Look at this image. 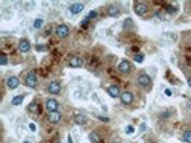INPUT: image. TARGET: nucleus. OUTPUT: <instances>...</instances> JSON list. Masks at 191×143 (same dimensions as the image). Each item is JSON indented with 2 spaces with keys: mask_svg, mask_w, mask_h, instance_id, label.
<instances>
[{
  "mask_svg": "<svg viewBox=\"0 0 191 143\" xmlns=\"http://www.w3.org/2000/svg\"><path fill=\"white\" fill-rule=\"evenodd\" d=\"M138 82H139V85L144 87V88H150V87H151V78H150L147 73H141L139 78H138Z\"/></svg>",
  "mask_w": 191,
  "mask_h": 143,
  "instance_id": "f257e3e1",
  "label": "nucleus"
},
{
  "mask_svg": "<svg viewBox=\"0 0 191 143\" xmlns=\"http://www.w3.org/2000/svg\"><path fill=\"white\" fill-rule=\"evenodd\" d=\"M25 84H26L28 87H31V88H35V87H37V75H35L34 72L28 73L26 78H25Z\"/></svg>",
  "mask_w": 191,
  "mask_h": 143,
  "instance_id": "f03ea898",
  "label": "nucleus"
},
{
  "mask_svg": "<svg viewBox=\"0 0 191 143\" xmlns=\"http://www.w3.org/2000/svg\"><path fill=\"white\" fill-rule=\"evenodd\" d=\"M133 9H135V14H138V15H145V12H147V5L145 3H142V2H138V3H135V6H133Z\"/></svg>",
  "mask_w": 191,
  "mask_h": 143,
  "instance_id": "7ed1b4c3",
  "label": "nucleus"
},
{
  "mask_svg": "<svg viewBox=\"0 0 191 143\" xmlns=\"http://www.w3.org/2000/svg\"><path fill=\"white\" fill-rule=\"evenodd\" d=\"M55 32H57V35H58L60 38H66V37L69 35V28H67L66 25H58L57 29H55Z\"/></svg>",
  "mask_w": 191,
  "mask_h": 143,
  "instance_id": "20e7f679",
  "label": "nucleus"
},
{
  "mask_svg": "<svg viewBox=\"0 0 191 143\" xmlns=\"http://www.w3.org/2000/svg\"><path fill=\"white\" fill-rule=\"evenodd\" d=\"M44 108L48 110V113H54V111H57V110H58V102H57L55 99H48V100H46Z\"/></svg>",
  "mask_w": 191,
  "mask_h": 143,
  "instance_id": "39448f33",
  "label": "nucleus"
},
{
  "mask_svg": "<svg viewBox=\"0 0 191 143\" xmlns=\"http://www.w3.org/2000/svg\"><path fill=\"white\" fill-rule=\"evenodd\" d=\"M60 90H61V85H60V82H57V81H54V82H51V84L48 85V91H49L51 94H58Z\"/></svg>",
  "mask_w": 191,
  "mask_h": 143,
  "instance_id": "423d86ee",
  "label": "nucleus"
},
{
  "mask_svg": "<svg viewBox=\"0 0 191 143\" xmlns=\"http://www.w3.org/2000/svg\"><path fill=\"white\" fill-rule=\"evenodd\" d=\"M121 102L124 104V105H130L132 102H133V94L130 93V91H124V93H121Z\"/></svg>",
  "mask_w": 191,
  "mask_h": 143,
  "instance_id": "0eeeda50",
  "label": "nucleus"
},
{
  "mask_svg": "<svg viewBox=\"0 0 191 143\" xmlns=\"http://www.w3.org/2000/svg\"><path fill=\"white\" fill-rule=\"evenodd\" d=\"M83 9H84V5H83V3H73V5H70V6H69V12H70L72 15L80 14Z\"/></svg>",
  "mask_w": 191,
  "mask_h": 143,
  "instance_id": "6e6552de",
  "label": "nucleus"
},
{
  "mask_svg": "<svg viewBox=\"0 0 191 143\" xmlns=\"http://www.w3.org/2000/svg\"><path fill=\"white\" fill-rule=\"evenodd\" d=\"M29 49H31V43L28 41V40H20L19 41V50L20 52H23V53H26V52H29Z\"/></svg>",
  "mask_w": 191,
  "mask_h": 143,
  "instance_id": "1a4fd4ad",
  "label": "nucleus"
},
{
  "mask_svg": "<svg viewBox=\"0 0 191 143\" xmlns=\"http://www.w3.org/2000/svg\"><path fill=\"white\" fill-rule=\"evenodd\" d=\"M118 70L121 72V73H129L130 70H132V66H130V63L129 61H121L119 63V66H118Z\"/></svg>",
  "mask_w": 191,
  "mask_h": 143,
  "instance_id": "9d476101",
  "label": "nucleus"
},
{
  "mask_svg": "<svg viewBox=\"0 0 191 143\" xmlns=\"http://www.w3.org/2000/svg\"><path fill=\"white\" fill-rule=\"evenodd\" d=\"M19 84H20V81H19V78H16V76H9V78L6 79V85H8L11 90L17 88V87H19Z\"/></svg>",
  "mask_w": 191,
  "mask_h": 143,
  "instance_id": "9b49d317",
  "label": "nucleus"
},
{
  "mask_svg": "<svg viewBox=\"0 0 191 143\" xmlns=\"http://www.w3.org/2000/svg\"><path fill=\"white\" fill-rule=\"evenodd\" d=\"M107 93L110 94V97H119L121 96V91H119V88L116 85H110L107 88Z\"/></svg>",
  "mask_w": 191,
  "mask_h": 143,
  "instance_id": "f8f14e48",
  "label": "nucleus"
},
{
  "mask_svg": "<svg viewBox=\"0 0 191 143\" xmlns=\"http://www.w3.org/2000/svg\"><path fill=\"white\" fill-rule=\"evenodd\" d=\"M69 66H70V67H81V66H83V60H81L80 56H72V58L69 60Z\"/></svg>",
  "mask_w": 191,
  "mask_h": 143,
  "instance_id": "ddd939ff",
  "label": "nucleus"
},
{
  "mask_svg": "<svg viewBox=\"0 0 191 143\" xmlns=\"http://www.w3.org/2000/svg\"><path fill=\"white\" fill-rule=\"evenodd\" d=\"M49 122L51 123H58L60 120H61V114L58 113V111H54V113H49Z\"/></svg>",
  "mask_w": 191,
  "mask_h": 143,
  "instance_id": "4468645a",
  "label": "nucleus"
},
{
  "mask_svg": "<svg viewBox=\"0 0 191 143\" xmlns=\"http://www.w3.org/2000/svg\"><path fill=\"white\" fill-rule=\"evenodd\" d=\"M73 122L78 123V125H86L87 123V117L84 114H75L73 116Z\"/></svg>",
  "mask_w": 191,
  "mask_h": 143,
  "instance_id": "2eb2a0df",
  "label": "nucleus"
},
{
  "mask_svg": "<svg viewBox=\"0 0 191 143\" xmlns=\"http://www.w3.org/2000/svg\"><path fill=\"white\" fill-rule=\"evenodd\" d=\"M89 138H90L92 143H100V141H101V135H100L97 131H92V132L89 134Z\"/></svg>",
  "mask_w": 191,
  "mask_h": 143,
  "instance_id": "dca6fc26",
  "label": "nucleus"
},
{
  "mask_svg": "<svg viewBox=\"0 0 191 143\" xmlns=\"http://www.w3.org/2000/svg\"><path fill=\"white\" fill-rule=\"evenodd\" d=\"M109 15H110V17H118V15H119V9H118L116 6H110V8H109Z\"/></svg>",
  "mask_w": 191,
  "mask_h": 143,
  "instance_id": "f3484780",
  "label": "nucleus"
},
{
  "mask_svg": "<svg viewBox=\"0 0 191 143\" xmlns=\"http://www.w3.org/2000/svg\"><path fill=\"white\" fill-rule=\"evenodd\" d=\"M182 138H183V141L191 143V131H189V129H188V131H185V132H183V135H182Z\"/></svg>",
  "mask_w": 191,
  "mask_h": 143,
  "instance_id": "a211bd4d",
  "label": "nucleus"
},
{
  "mask_svg": "<svg viewBox=\"0 0 191 143\" xmlns=\"http://www.w3.org/2000/svg\"><path fill=\"white\" fill-rule=\"evenodd\" d=\"M22 102H23V96H16V97H12V100H11L12 105H20Z\"/></svg>",
  "mask_w": 191,
  "mask_h": 143,
  "instance_id": "6ab92c4d",
  "label": "nucleus"
},
{
  "mask_svg": "<svg viewBox=\"0 0 191 143\" xmlns=\"http://www.w3.org/2000/svg\"><path fill=\"white\" fill-rule=\"evenodd\" d=\"M28 110H29L31 113L38 111V104H37V102H31V104H29V107H28Z\"/></svg>",
  "mask_w": 191,
  "mask_h": 143,
  "instance_id": "aec40b11",
  "label": "nucleus"
},
{
  "mask_svg": "<svg viewBox=\"0 0 191 143\" xmlns=\"http://www.w3.org/2000/svg\"><path fill=\"white\" fill-rule=\"evenodd\" d=\"M41 26H43V19H35V20H34V28H35V29H40Z\"/></svg>",
  "mask_w": 191,
  "mask_h": 143,
  "instance_id": "412c9836",
  "label": "nucleus"
},
{
  "mask_svg": "<svg viewBox=\"0 0 191 143\" xmlns=\"http://www.w3.org/2000/svg\"><path fill=\"white\" fill-rule=\"evenodd\" d=\"M135 61H136V63H142V61H144V55H142V53H136V55H135Z\"/></svg>",
  "mask_w": 191,
  "mask_h": 143,
  "instance_id": "4be33fe9",
  "label": "nucleus"
},
{
  "mask_svg": "<svg viewBox=\"0 0 191 143\" xmlns=\"http://www.w3.org/2000/svg\"><path fill=\"white\" fill-rule=\"evenodd\" d=\"M35 49H37L38 52H46V50H48V47H46L44 44H38V46H35Z\"/></svg>",
  "mask_w": 191,
  "mask_h": 143,
  "instance_id": "5701e85b",
  "label": "nucleus"
},
{
  "mask_svg": "<svg viewBox=\"0 0 191 143\" xmlns=\"http://www.w3.org/2000/svg\"><path fill=\"white\" fill-rule=\"evenodd\" d=\"M0 64H2V66H6V64H8V56H6V55H2V60H0Z\"/></svg>",
  "mask_w": 191,
  "mask_h": 143,
  "instance_id": "b1692460",
  "label": "nucleus"
},
{
  "mask_svg": "<svg viewBox=\"0 0 191 143\" xmlns=\"http://www.w3.org/2000/svg\"><path fill=\"white\" fill-rule=\"evenodd\" d=\"M97 15H98V12H97V11H92V12H89L87 19H89V20H92V19H95V17H97Z\"/></svg>",
  "mask_w": 191,
  "mask_h": 143,
  "instance_id": "393cba45",
  "label": "nucleus"
},
{
  "mask_svg": "<svg viewBox=\"0 0 191 143\" xmlns=\"http://www.w3.org/2000/svg\"><path fill=\"white\" fill-rule=\"evenodd\" d=\"M126 132H127V134H132V132H135V128H133L132 125H129V126L126 128Z\"/></svg>",
  "mask_w": 191,
  "mask_h": 143,
  "instance_id": "a878e982",
  "label": "nucleus"
},
{
  "mask_svg": "<svg viewBox=\"0 0 191 143\" xmlns=\"http://www.w3.org/2000/svg\"><path fill=\"white\" fill-rule=\"evenodd\" d=\"M167 12H170V14H174V12H176V8H173V6H167Z\"/></svg>",
  "mask_w": 191,
  "mask_h": 143,
  "instance_id": "bb28decb",
  "label": "nucleus"
},
{
  "mask_svg": "<svg viewBox=\"0 0 191 143\" xmlns=\"http://www.w3.org/2000/svg\"><path fill=\"white\" fill-rule=\"evenodd\" d=\"M89 22H90V20H89V19H87V17H86V19H84V20H83V23H81V26H83V28H86V26H87V25H89Z\"/></svg>",
  "mask_w": 191,
  "mask_h": 143,
  "instance_id": "cd10ccee",
  "label": "nucleus"
},
{
  "mask_svg": "<svg viewBox=\"0 0 191 143\" xmlns=\"http://www.w3.org/2000/svg\"><path fill=\"white\" fill-rule=\"evenodd\" d=\"M129 26H132V20H130V19H127L126 23H124V28H129Z\"/></svg>",
  "mask_w": 191,
  "mask_h": 143,
  "instance_id": "c85d7f7f",
  "label": "nucleus"
},
{
  "mask_svg": "<svg viewBox=\"0 0 191 143\" xmlns=\"http://www.w3.org/2000/svg\"><path fill=\"white\" fill-rule=\"evenodd\" d=\"M165 94H167V96H171L173 93H171V90H165Z\"/></svg>",
  "mask_w": 191,
  "mask_h": 143,
  "instance_id": "c756f323",
  "label": "nucleus"
},
{
  "mask_svg": "<svg viewBox=\"0 0 191 143\" xmlns=\"http://www.w3.org/2000/svg\"><path fill=\"white\" fill-rule=\"evenodd\" d=\"M29 128H31L32 131H35V125H34V123H31V125H29Z\"/></svg>",
  "mask_w": 191,
  "mask_h": 143,
  "instance_id": "7c9ffc66",
  "label": "nucleus"
},
{
  "mask_svg": "<svg viewBox=\"0 0 191 143\" xmlns=\"http://www.w3.org/2000/svg\"><path fill=\"white\" fill-rule=\"evenodd\" d=\"M188 85H189V87H191V76H189V78H188Z\"/></svg>",
  "mask_w": 191,
  "mask_h": 143,
  "instance_id": "2f4dec72",
  "label": "nucleus"
},
{
  "mask_svg": "<svg viewBox=\"0 0 191 143\" xmlns=\"http://www.w3.org/2000/svg\"><path fill=\"white\" fill-rule=\"evenodd\" d=\"M25 143H31V141H25Z\"/></svg>",
  "mask_w": 191,
  "mask_h": 143,
  "instance_id": "473e14b6",
  "label": "nucleus"
},
{
  "mask_svg": "<svg viewBox=\"0 0 191 143\" xmlns=\"http://www.w3.org/2000/svg\"><path fill=\"white\" fill-rule=\"evenodd\" d=\"M115 143H119V141H115Z\"/></svg>",
  "mask_w": 191,
  "mask_h": 143,
  "instance_id": "72a5a7b5",
  "label": "nucleus"
}]
</instances>
